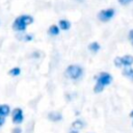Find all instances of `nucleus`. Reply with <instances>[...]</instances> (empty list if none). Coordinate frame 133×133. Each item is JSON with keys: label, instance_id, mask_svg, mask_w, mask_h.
<instances>
[{"label": "nucleus", "instance_id": "f257e3e1", "mask_svg": "<svg viewBox=\"0 0 133 133\" xmlns=\"http://www.w3.org/2000/svg\"><path fill=\"white\" fill-rule=\"evenodd\" d=\"M96 80H97V82H96V85L94 87V91L95 92H101L105 86H107L111 83L112 77L109 73L102 72L96 77Z\"/></svg>", "mask_w": 133, "mask_h": 133}, {"label": "nucleus", "instance_id": "f03ea898", "mask_svg": "<svg viewBox=\"0 0 133 133\" xmlns=\"http://www.w3.org/2000/svg\"><path fill=\"white\" fill-rule=\"evenodd\" d=\"M31 23H33V18L31 16L22 15V16H19L15 20V22L12 24V29L16 31H25L26 27L28 25H30Z\"/></svg>", "mask_w": 133, "mask_h": 133}, {"label": "nucleus", "instance_id": "7ed1b4c3", "mask_svg": "<svg viewBox=\"0 0 133 133\" xmlns=\"http://www.w3.org/2000/svg\"><path fill=\"white\" fill-rule=\"evenodd\" d=\"M65 74L69 78H71L73 80H77V79L81 78V76L83 75V69L78 64H71L66 68Z\"/></svg>", "mask_w": 133, "mask_h": 133}, {"label": "nucleus", "instance_id": "20e7f679", "mask_svg": "<svg viewBox=\"0 0 133 133\" xmlns=\"http://www.w3.org/2000/svg\"><path fill=\"white\" fill-rule=\"evenodd\" d=\"M114 64L116 66H130L133 64V56L131 55H125L122 57H115L114 58Z\"/></svg>", "mask_w": 133, "mask_h": 133}, {"label": "nucleus", "instance_id": "39448f33", "mask_svg": "<svg viewBox=\"0 0 133 133\" xmlns=\"http://www.w3.org/2000/svg\"><path fill=\"white\" fill-rule=\"evenodd\" d=\"M114 16V9L113 8H107V9H103L98 14V18L100 21L102 22H107L110 19H112V17Z\"/></svg>", "mask_w": 133, "mask_h": 133}, {"label": "nucleus", "instance_id": "423d86ee", "mask_svg": "<svg viewBox=\"0 0 133 133\" xmlns=\"http://www.w3.org/2000/svg\"><path fill=\"white\" fill-rule=\"evenodd\" d=\"M24 119V115H23V111L21 108H16L12 111V122L15 124H21Z\"/></svg>", "mask_w": 133, "mask_h": 133}, {"label": "nucleus", "instance_id": "0eeeda50", "mask_svg": "<svg viewBox=\"0 0 133 133\" xmlns=\"http://www.w3.org/2000/svg\"><path fill=\"white\" fill-rule=\"evenodd\" d=\"M48 118L52 122H58L62 118V115H61V113H59L57 111H53V112H50L48 114Z\"/></svg>", "mask_w": 133, "mask_h": 133}, {"label": "nucleus", "instance_id": "6e6552de", "mask_svg": "<svg viewBox=\"0 0 133 133\" xmlns=\"http://www.w3.org/2000/svg\"><path fill=\"white\" fill-rule=\"evenodd\" d=\"M83 126H84V123L82 121H80V119H77V121H75V122L72 123V130L78 131V130L82 129Z\"/></svg>", "mask_w": 133, "mask_h": 133}, {"label": "nucleus", "instance_id": "1a4fd4ad", "mask_svg": "<svg viewBox=\"0 0 133 133\" xmlns=\"http://www.w3.org/2000/svg\"><path fill=\"white\" fill-rule=\"evenodd\" d=\"M9 112H10V108H9L8 105H6V104H1L0 105V115L6 116Z\"/></svg>", "mask_w": 133, "mask_h": 133}, {"label": "nucleus", "instance_id": "9d476101", "mask_svg": "<svg viewBox=\"0 0 133 133\" xmlns=\"http://www.w3.org/2000/svg\"><path fill=\"white\" fill-rule=\"evenodd\" d=\"M58 24H59V28L62 30H69L71 27V23L68 20H60Z\"/></svg>", "mask_w": 133, "mask_h": 133}, {"label": "nucleus", "instance_id": "9b49d317", "mask_svg": "<svg viewBox=\"0 0 133 133\" xmlns=\"http://www.w3.org/2000/svg\"><path fill=\"white\" fill-rule=\"evenodd\" d=\"M48 33L50 35H58L59 34V27L56 25H52L48 29Z\"/></svg>", "mask_w": 133, "mask_h": 133}, {"label": "nucleus", "instance_id": "f8f14e48", "mask_svg": "<svg viewBox=\"0 0 133 133\" xmlns=\"http://www.w3.org/2000/svg\"><path fill=\"white\" fill-rule=\"evenodd\" d=\"M100 45L97 43V42H92V43H90L89 45H88V50L89 51H91V52H98L99 50H100Z\"/></svg>", "mask_w": 133, "mask_h": 133}, {"label": "nucleus", "instance_id": "ddd939ff", "mask_svg": "<svg viewBox=\"0 0 133 133\" xmlns=\"http://www.w3.org/2000/svg\"><path fill=\"white\" fill-rule=\"evenodd\" d=\"M123 74H124V76H126V77H128V78H130V79L133 80V70L131 68L126 66L125 70L123 71Z\"/></svg>", "mask_w": 133, "mask_h": 133}, {"label": "nucleus", "instance_id": "4468645a", "mask_svg": "<svg viewBox=\"0 0 133 133\" xmlns=\"http://www.w3.org/2000/svg\"><path fill=\"white\" fill-rule=\"evenodd\" d=\"M20 73H21V70H20V68H18V66L12 68V69L9 70V72H8V74H9L10 76H18V75H20Z\"/></svg>", "mask_w": 133, "mask_h": 133}, {"label": "nucleus", "instance_id": "2eb2a0df", "mask_svg": "<svg viewBox=\"0 0 133 133\" xmlns=\"http://www.w3.org/2000/svg\"><path fill=\"white\" fill-rule=\"evenodd\" d=\"M129 39H130L131 44L133 45V30H130V32H129Z\"/></svg>", "mask_w": 133, "mask_h": 133}, {"label": "nucleus", "instance_id": "dca6fc26", "mask_svg": "<svg viewBox=\"0 0 133 133\" xmlns=\"http://www.w3.org/2000/svg\"><path fill=\"white\" fill-rule=\"evenodd\" d=\"M12 133H22V130L21 128H15L12 129Z\"/></svg>", "mask_w": 133, "mask_h": 133}, {"label": "nucleus", "instance_id": "f3484780", "mask_svg": "<svg viewBox=\"0 0 133 133\" xmlns=\"http://www.w3.org/2000/svg\"><path fill=\"white\" fill-rule=\"evenodd\" d=\"M4 122H5V116H2V115H0V127L4 124Z\"/></svg>", "mask_w": 133, "mask_h": 133}, {"label": "nucleus", "instance_id": "a211bd4d", "mask_svg": "<svg viewBox=\"0 0 133 133\" xmlns=\"http://www.w3.org/2000/svg\"><path fill=\"white\" fill-rule=\"evenodd\" d=\"M130 1H132V0H118V2L121 4H128Z\"/></svg>", "mask_w": 133, "mask_h": 133}, {"label": "nucleus", "instance_id": "6ab92c4d", "mask_svg": "<svg viewBox=\"0 0 133 133\" xmlns=\"http://www.w3.org/2000/svg\"><path fill=\"white\" fill-rule=\"evenodd\" d=\"M130 116H131V117H133V111H131V113H130Z\"/></svg>", "mask_w": 133, "mask_h": 133}, {"label": "nucleus", "instance_id": "aec40b11", "mask_svg": "<svg viewBox=\"0 0 133 133\" xmlns=\"http://www.w3.org/2000/svg\"><path fill=\"white\" fill-rule=\"evenodd\" d=\"M132 1H133V0H132Z\"/></svg>", "mask_w": 133, "mask_h": 133}]
</instances>
